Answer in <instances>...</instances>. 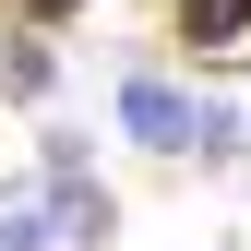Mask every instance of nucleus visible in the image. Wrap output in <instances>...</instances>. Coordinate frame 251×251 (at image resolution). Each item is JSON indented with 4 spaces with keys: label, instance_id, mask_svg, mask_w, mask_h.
<instances>
[{
    "label": "nucleus",
    "instance_id": "obj_3",
    "mask_svg": "<svg viewBox=\"0 0 251 251\" xmlns=\"http://www.w3.org/2000/svg\"><path fill=\"white\" fill-rule=\"evenodd\" d=\"M60 12H84V0H24V24H60Z\"/></svg>",
    "mask_w": 251,
    "mask_h": 251
},
{
    "label": "nucleus",
    "instance_id": "obj_1",
    "mask_svg": "<svg viewBox=\"0 0 251 251\" xmlns=\"http://www.w3.org/2000/svg\"><path fill=\"white\" fill-rule=\"evenodd\" d=\"M108 108H120V132L155 144V155H192V144H203V108L179 96L168 72H120V96H108Z\"/></svg>",
    "mask_w": 251,
    "mask_h": 251
},
{
    "label": "nucleus",
    "instance_id": "obj_2",
    "mask_svg": "<svg viewBox=\"0 0 251 251\" xmlns=\"http://www.w3.org/2000/svg\"><path fill=\"white\" fill-rule=\"evenodd\" d=\"M179 48H203V60L251 48V0H179Z\"/></svg>",
    "mask_w": 251,
    "mask_h": 251
},
{
    "label": "nucleus",
    "instance_id": "obj_4",
    "mask_svg": "<svg viewBox=\"0 0 251 251\" xmlns=\"http://www.w3.org/2000/svg\"><path fill=\"white\" fill-rule=\"evenodd\" d=\"M0 251H24V239H12V215H0Z\"/></svg>",
    "mask_w": 251,
    "mask_h": 251
}]
</instances>
